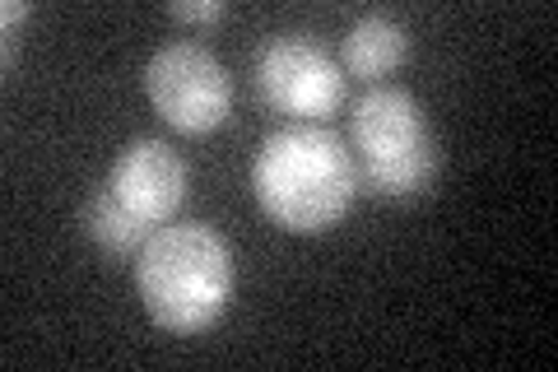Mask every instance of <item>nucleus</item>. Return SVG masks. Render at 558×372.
Here are the masks:
<instances>
[{"label": "nucleus", "mask_w": 558, "mask_h": 372, "mask_svg": "<svg viewBox=\"0 0 558 372\" xmlns=\"http://www.w3.org/2000/svg\"><path fill=\"white\" fill-rule=\"evenodd\" d=\"M256 205L284 233H330L359 196V168L336 131L317 121H293L260 140L252 158Z\"/></svg>", "instance_id": "1"}, {"label": "nucleus", "mask_w": 558, "mask_h": 372, "mask_svg": "<svg viewBox=\"0 0 558 372\" xmlns=\"http://www.w3.org/2000/svg\"><path fill=\"white\" fill-rule=\"evenodd\" d=\"M135 293L168 335H201L229 312L238 261L209 224H163L135 252Z\"/></svg>", "instance_id": "2"}, {"label": "nucleus", "mask_w": 558, "mask_h": 372, "mask_svg": "<svg viewBox=\"0 0 558 372\" xmlns=\"http://www.w3.org/2000/svg\"><path fill=\"white\" fill-rule=\"evenodd\" d=\"M354 168L359 187L377 196H418L438 177V140L410 88L373 84L354 103Z\"/></svg>", "instance_id": "3"}, {"label": "nucleus", "mask_w": 558, "mask_h": 372, "mask_svg": "<svg viewBox=\"0 0 558 372\" xmlns=\"http://www.w3.org/2000/svg\"><path fill=\"white\" fill-rule=\"evenodd\" d=\"M145 94L178 135H209L233 112V75L201 43H163L154 51Z\"/></svg>", "instance_id": "4"}, {"label": "nucleus", "mask_w": 558, "mask_h": 372, "mask_svg": "<svg viewBox=\"0 0 558 372\" xmlns=\"http://www.w3.org/2000/svg\"><path fill=\"white\" fill-rule=\"evenodd\" d=\"M256 84L270 108L299 121H317V127L326 117H336L344 103V70L303 33L266 43L256 61Z\"/></svg>", "instance_id": "5"}, {"label": "nucleus", "mask_w": 558, "mask_h": 372, "mask_svg": "<svg viewBox=\"0 0 558 372\" xmlns=\"http://www.w3.org/2000/svg\"><path fill=\"white\" fill-rule=\"evenodd\" d=\"M108 191L145 228H163L186 201V164L168 140H131L112 158Z\"/></svg>", "instance_id": "6"}, {"label": "nucleus", "mask_w": 558, "mask_h": 372, "mask_svg": "<svg viewBox=\"0 0 558 372\" xmlns=\"http://www.w3.org/2000/svg\"><path fill=\"white\" fill-rule=\"evenodd\" d=\"M405 51H410V38L391 14H363L340 43V70L354 80L377 84L405 61Z\"/></svg>", "instance_id": "7"}, {"label": "nucleus", "mask_w": 558, "mask_h": 372, "mask_svg": "<svg viewBox=\"0 0 558 372\" xmlns=\"http://www.w3.org/2000/svg\"><path fill=\"white\" fill-rule=\"evenodd\" d=\"M84 233H89L108 256H117V261L131 256L135 261V252L145 247V238L154 233V228H145L135 215H126V209L117 205L112 191L102 187V191L89 196V205H84Z\"/></svg>", "instance_id": "8"}, {"label": "nucleus", "mask_w": 558, "mask_h": 372, "mask_svg": "<svg viewBox=\"0 0 558 372\" xmlns=\"http://www.w3.org/2000/svg\"><path fill=\"white\" fill-rule=\"evenodd\" d=\"M223 0H172L168 5V14L172 20H182V24H215V20H223Z\"/></svg>", "instance_id": "9"}, {"label": "nucleus", "mask_w": 558, "mask_h": 372, "mask_svg": "<svg viewBox=\"0 0 558 372\" xmlns=\"http://www.w3.org/2000/svg\"><path fill=\"white\" fill-rule=\"evenodd\" d=\"M28 5L24 0H5V10H0V24H5V43H14V24H24Z\"/></svg>", "instance_id": "10"}]
</instances>
